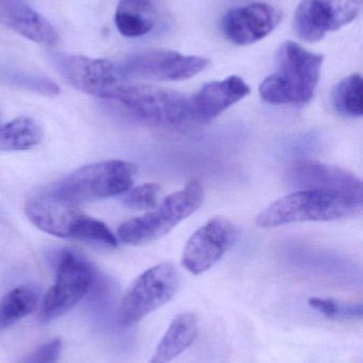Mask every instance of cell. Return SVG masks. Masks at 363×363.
<instances>
[{"label": "cell", "instance_id": "6da1fadb", "mask_svg": "<svg viewBox=\"0 0 363 363\" xmlns=\"http://www.w3.org/2000/svg\"><path fill=\"white\" fill-rule=\"evenodd\" d=\"M323 60L296 43H283L275 57L274 72L260 84L262 99L271 104H308L317 91Z\"/></svg>", "mask_w": 363, "mask_h": 363}, {"label": "cell", "instance_id": "7a4b0ae2", "mask_svg": "<svg viewBox=\"0 0 363 363\" xmlns=\"http://www.w3.org/2000/svg\"><path fill=\"white\" fill-rule=\"evenodd\" d=\"M25 213L42 232L59 238L76 239L117 247V237L108 226L81 211L76 204L42 191L26 201Z\"/></svg>", "mask_w": 363, "mask_h": 363}, {"label": "cell", "instance_id": "3957f363", "mask_svg": "<svg viewBox=\"0 0 363 363\" xmlns=\"http://www.w3.org/2000/svg\"><path fill=\"white\" fill-rule=\"evenodd\" d=\"M363 200L321 190H300L273 202L258 215L257 225L276 228L306 221H336L357 215Z\"/></svg>", "mask_w": 363, "mask_h": 363}, {"label": "cell", "instance_id": "277c9868", "mask_svg": "<svg viewBox=\"0 0 363 363\" xmlns=\"http://www.w3.org/2000/svg\"><path fill=\"white\" fill-rule=\"evenodd\" d=\"M109 100L117 101L128 114L151 127L179 130L192 123L189 98L173 89L123 80Z\"/></svg>", "mask_w": 363, "mask_h": 363}, {"label": "cell", "instance_id": "5b68a950", "mask_svg": "<svg viewBox=\"0 0 363 363\" xmlns=\"http://www.w3.org/2000/svg\"><path fill=\"white\" fill-rule=\"evenodd\" d=\"M138 168L129 162H99L75 170L43 191L67 202H87L125 194L132 188Z\"/></svg>", "mask_w": 363, "mask_h": 363}, {"label": "cell", "instance_id": "8992f818", "mask_svg": "<svg viewBox=\"0 0 363 363\" xmlns=\"http://www.w3.org/2000/svg\"><path fill=\"white\" fill-rule=\"evenodd\" d=\"M204 201V190L197 181L166 196L155 208L141 217L124 222L117 237L129 245H144L166 236L181 221L195 213Z\"/></svg>", "mask_w": 363, "mask_h": 363}, {"label": "cell", "instance_id": "52a82bcc", "mask_svg": "<svg viewBox=\"0 0 363 363\" xmlns=\"http://www.w3.org/2000/svg\"><path fill=\"white\" fill-rule=\"evenodd\" d=\"M178 271L163 262L151 267L134 281L121 305L119 318L124 325H132L170 302L178 290Z\"/></svg>", "mask_w": 363, "mask_h": 363}, {"label": "cell", "instance_id": "ba28073f", "mask_svg": "<svg viewBox=\"0 0 363 363\" xmlns=\"http://www.w3.org/2000/svg\"><path fill=\"white\" fill-rule=\"evenodd\" d=\"M209 64L206 57L156 49L131 53L117 65L123 79L183 81L200 74Z\"/></svg>", "mask_w": 363, "mask_h": 363}, {"label": "cell", "instance_id": "9c48e42d", "mask_svg": "<svg viewBox=\"0 0 363 363\" xmlns=\"http://www.w3.org/2000/svg\"><path fill=\"white\" fill-rule=\"evenodd\" d=\"M93 279V270L85 259L72 252L64 251L58 259L55 284L43 303V321L49 322L65 315L85 298Z\"/></svg>", "mask_w": 363, "mask_h": 363}, {"label": "cell", "instance_id": "30bf717a", "mask_svg": "<svg viewBox=\"0 0 363 363\" xmlns=\"http://www.w3.org/2000/svg\"><path fill=\"white\" fill-rule=\"evenodd\" d=\"M362 6V0H302L294 15V31L305 42H319L352 23Z\"/></svg>", "mask_w": 363, "mask_h": 363}, {"label": "cell", "instance_id": "8fae6325", "mask_svg": "<svg viewBox=\"0 0 363 363\" xmlns=\"http://www.w3.org/2000/svg\"><path fill=\"white\" fill-rule=\"evenodd\" d=\"M51 60L72 86L94 97L110 99L115 87L124 80L117 63L110 60L64 52L51 53Z\"/></svg>", "mask_w": 363, "mask_h": 363}, {"label": "cell", "instance_id": "7c38bea8", "mask_svg": "<svg viewBox=\"0 0 363 363\" xmlns=\"http://www.w3.org/2000/svg\"><path fill=\"white\" fill-rule=\"evenodd\" d=\"M238 230L225 218L209 220L193 233L185 250L181 264L192 274H202L212 268L234 245Z\"/></svg>", "mask_w": 363, "mask_h": 363}, {"label": "cell", "instance_id": "4fadbf2b", "mask_svg": "<svg viewBox=\"0 0 363 363\" xmlns=\"http://www.w3.org/2000/svg\"><path fill=\"white\" fill-rule=\"evenodd\" d=\"M287 181L300 190H321L363 200L362 182L356 174L313 160L293 162L288 168Z\"/></svg>", "mask_w": 363, "mask_h": 363}, {"label": "cell", "instance_id": "5bb4252c", "mask_svg": "<svg viewBox=\"0 0 363 363\" xmlns=\"http://www.w3.org/2000/svg\"><path fill=\"white\" fill-rule=\"evenodd\" d=\"M281 10L264 2L232 9L222 19V31L232 44L247 46L268 36L281 23Z\"/></svg>", "mask_w": 363, "mask_h": 363}, {"label": "cell", "instance_id": "9a60e30c", "mask_svg": "<svg viewBox=\"0 0 363 363\" xmlns=\"http://www.w3.org/2000/svg\"><path fill=\"white\" fill-rule=\"evenodd\" d=\"M249 93V85L238 76L207 83L197 93L189 97L191 123H205L213 121Z\"/></svg>", "mask_w": 363, "mask_h": 363}, {"label": "cell", "instance_id": "2e32d148", "mask_svg": "<svg viewBox=\"0 0 363 363\" xmlns=\"http://www.w3.org/2000/svg\"><path fill=\"white\" fill-rule=\"evenodd\" d=\"M0 23L38 44L55 45L59 38L53 25L23 0H0Z\"/></svg>", "mask_w": 363, "mask_h": 363}, {"label": "cell", "instance_id": "e0dca14e", "mask_svg": "<svg viewBox=\"0 0 363 363\" xmlns=\"http://www.w3.org/2000/svg\"><path fill=\"white\" fill-rule=\"evenodd\" d=\"M198 319L194 313L177 315L168 326L149 363H170L195 341Z\"/></svg>", "mask_w": 363, "mask_h": 363}, {"label": "cell", "instance_id": "ac0fdd59", "mask_svg": "<svg viewBox=\"0 0 363 363\" xmlns=\"http://www.w3.org/2000/svg\"><path fill=\"white\" fill-rule=\"evenodd\" d=\"M157 23V11L149 0H121L115 12V25L121 35L140 38Z\"/></svg>", "mask_w": 363, "mask_h": 363}, {"label": "cell", "instance_id": "d6986e66", "mask_svg": "<svg viewBox=\"0 0 363 363\" xmlns=\"http://www.w3.org/2000/svg\"><path fill=\"white\" fill-rule=\"evenodd\" d=\"M44 134L42 128L28 117H19L0 125V151H26L38 146Z\"/></svg>", "mask_w": 363, "mask_h": 363}, {"label": "cell", "instance_id": "ffe728a7", "mask_svg": "<svg viewBox=\"0 0 363 363\" xmlns=\"http://www.w3.org/2000/svg\"><path fill=\"white\" fill-rule=\"evenodd\" d=\"M38 300V294L30 287H17L8 292L0 302V330L30 315L36 309Z\"/></svg>", "mask_w": 363, "mask_h": 363}, {"label": "cell", "instance_id": "44dd1931", "mask_svg": "<svg viewBox=\"0 0 363 363\" xmlns=\"http://www.w3.org/2000/svg\"><path fill=\"white\" fill-rule=\"evenodd\" d=\"M332 106L345 117L362 116V77L353 74L342 79L332 89Z\"/></svg>", "mask_w": 363, "mask_h": 363}, {"label": "cell", "instance_id": "7402d4cb", "mask_svg": "<svg viewBox=\"0 0 363 363\" xmlns=\"http://www.w3.org/2000/svg\"><path fill=\"white\" fill-rule=\"evenodd\" d=\"M160 186L146 183L125 192L124 204L134 211H151L159 204Z\"/></svg>", "mask_w": 363, "mask_h": 363}, {"label": "cell", "instance_id": "603a6c76", "mask_svg": "<svg viewBox=\"0 0 363 363\" xmlns=\"http://www.w3.org/2000/svg\"><path fill=\"white\" fill-rule=\"evenodd\" d=\"M309 306L319 311L328 319L338 318H362V305H345L332 300V298H311L308 301Z\"/></svg>", "mask_w": 363, "mask_h": 363}, {"label": "cell", "instance_id": "cb8c5ba5", "mask_svg": "<svg viewBox=\"0 0 363 363\" xmlns=\"http://www.w3.org/2000/svg\"><path fill=\"white\" fill-rule=\"evenodd\" d=\"M61 345L59 339L50 341L36 350L26 363H57L61 352Z\"/></svg>", "mask_w": 363, "mask_h": 363}]
</instances>
